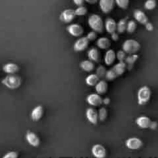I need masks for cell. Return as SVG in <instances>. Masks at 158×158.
<instances>
[{"label": "cell", "instance_id": "1", "mask_svg": "<svg viewBox=\"0 0 158 158\" xmlns=\"http://www.w3.org/2000/svg\"><path fill=\"white\" fill-rule=\"evenodd\" d=\"M127 66L125 61H119V63H116V65L112 66L109 70L106 71L105 73V78L108 81H112L116 79L117 77H120L125 73L126 69Z\"/></svg>", "mask_w": 158, "mask_h": 158}, {"label": "cell", "instance_id": "2", "mask_svg": "<svg viewBox=\"0 0 158 158\" xmlns=\"http://www.w3.org/2000/svg\"><path fill=\"white\" fill-rule=\"evenodd\" d=\"M88 26L92 30L95 31L97 33H102L105 29V23L100 15L97 14H91L88 19Z\"/></svg>", "mask_w": 158, "mask_h": 158}, {"label": "cell", "instance_id": "3", "mask_svg": "<svg viewBox=\"0 0 158 158\" xmlns=\"http://www.w3.org/2000/svg\"><path fill=\"white\" fill-rule=\"evenodd\" d=\"M2 83L7 88L11 89H15L21 86L22 80L20 76L14 74H8L2 80Z\"/></svg>", "mask_w": 158, "mask_h": 158}, {"label": "cell", "instance_id": "4", "mask_svg": "<svg viewBox=\"0 0 158 158\" xmlns=\"http://www.w3.org/2000/svg\"><path fill=\"white\" fill-rule=\"evenodd\" d=\"M122 50L128 55L131 54H135L140 49V44L136 40L129 39L124 41V43L122 45Z\"/></svg>", "mask_w": 158, "mask_h": 158}, {"label": "cell", "instance_id": "5", "mask_svg": "<svg viewBox=\"0 0 158 158\" xmlns=\"http://www.w3.org/2000/svg\"><path fill=\"white\" fill-rule=\"evenodd\" d=\"M151 97V90L147 86L139 88L137 93V100L139 105H145L150 101Z\"/></svg>", "mask_w": 158, "mask_h": 158}, {"label": "cell", "instance_id": "6", "mask_svg": "<svg viewBox=\"0 0 158 158\" xmlns=\"http://www.w3.org/2000/svg\"><path fill=\"white\" fill-rule=\"evenodd\" d=\"M89 40L87 38V36H81L79 37L78 40H77L74 43L73 49L76 52H81V51L85 50L88 47L89 45Z\"/></svg>", "mask_w": 158, "mask_h": 158}, {"label": "cell", "instance_id": "7", "mask_svg": "<svg viewBox=\"0 0 158 158\" xmlns=\"http://www.w3.org/2000/svg\"><path fill=\"white\" fill-rule=\"evenodd\" d=\"M67 31L69 32L70 35L74 37H81L84 33V29L81 25L77 23L70 24L67 27Z\"/></svg>", "mask_w": 158, "mask_h": 158}, {"label": "cell", "instance_id": "8", "mask_svg": "<svg viewBox=\"0 0 158 158\" xmlns=\"http://www.w3.org/2000/svg\"><path fill=\"white\" fill-rule=\"evenodd\" d=\"M76 15L74 9H68L64 10L60 15V21L64 23H71L75 19Z\"/></svg>", "mask_w": 158, "mask_h": 158}, {"label": "cell", "instance_id": "9", "mask_svg": "<svg viewBox=\"0 0 158 158\" xmlns=\"http://www.w3.org/2000/svg\"><path fill=\"white\" fill-rule=\"evenodd\" d=\"M143 141L138 137H130V138L127 139L125 141L126 148L129 150H133V151L140 149L143 147Z\"/></svg>", "mask_w": 158, "mask_h": 158}, {"label": "cell", "instance_id": "10", "mask_svg": "<svg viewBox=\"0 0 158 158\" xmlns=\"http://www.w3.org/2000/svg\"><path fill=\"white\" fill-rule=\"evenodd\" d=\"M116 2L115 0H99V7L102 12L108 14L114 9Z\"/></svg>", "mask_w": 158, "mask_h": 158}, {"label": "cell", "instance_id": "11", "mask_svg": "<svg viewBox=\"0 0 158 158\" xmlns=\"http://www.w3.org/2000/svg\"><path fill=\"white\" fill-rule=\"evenodd\" d=\"M91 154L94 157L105 158L106 157V149L102 144H94L91 148Z\"/></svg>", "mask_w": 158, "mask_h": 158}, {"label": "cell", "instance_id": "12", "mask_svg": "<svg viewBox=\"0 0 158 158\" xmlns=\"http://www.w3.org/2000/svg\"><path fill=\"white\" fill-rule=\"evenodd\" d=\"M102 100L99 94H91L87 97L86 100L91 106H99L102 104Z\"/></svg>", "mask_w": 158, "mask_h": 158}, {"label": "cell", "instance_id": "13", "mask_svg": "<svg viewBox=\"0 0 158 158\" xmlns=\"http://www.w3.org/2000/svg\"><path fill=\"white\" fill-rule=\"evenodd\" d=\"M85 115H86L87 119L88 121L92 124H96L99 120V113L95 109L92 107H89L86 110L85 112Z\"/></svg>", "mask_w": 158, "mask_h": 158}, {"label": "cell", "instance_id": "14", "mask_svg": "<svg viewBox=\"0 0 158 158\" xmlns=\"http://www.w3.org/2000/svg\"><path fill=\"white\" fill-rule=\"evenodd\" d=\"M26 139L28 143L30 144L32 147H34V148L39 147L40 143V140L38 136L35 133L32 132V131H27L26 134Z\"/></svg>", "mask_w": 158, "mask_h": 158}, {"label": "cell", "instance_id": "15", "mask_svg": "<svg viewBox=\"0 0 158 158\" xmlns=\"http://www.w3.org/2000/svg\"><path fill=\"white\" fill-rule=\"evenodd\" d=\"M116 52L113 49H107L106 52L105 54V57H104V62H105V65H107V66H112L115 63V61H116Z\"/></svg>", "mask_w": 158, "mask_h": 158}, {"label": "cell", "instance_id": "16", "mask_svg": "<svg viewBox=\"0 0 158 158\" xmlns=\"http://www.w3.org/2000/svg\"><path fill=\"white\" fill-rule=\"evenodd\" d=\"M133 17L135 18L137 23H140L142 25H145L146 23H148V18L144 12L139 9H136L133 12Z\"/></svg>", "mask_w": 158, "mask_h": 158}, {"label": "cell", "instance_id": "17", "mask_svg": "<svg viewBox=\"0 0 158 158\" xmlns=\"http://www.w3.org/2000/svg\"><path fill=\"white\" fill-rule=\"evenodd\" d=\"M105 29L108 33L115 32L117 29V23L112 18H107L105 21Z\"/></svg>", "mask_w": 158, "mask_h": 158}, {"label": "cell", "instance_id": "18", "mask_svg": "<svg viewBox=\"0 0 158 158\" xmlns=\"http://www.w3.org/2000/svg\"><path fill=\"white\" fill-rule=\"evenodd\" d=\"M151 120L146 116H140L136 120V123L141 129H147L150 127Z\"/></svg>", "mask_w": 158, "mask_h": 158}, {"label": "cell", "instance_id": "19", "mask_svg": "<svg viewBox=\"0 0 158 158\" xmlns=\"http://www.w3.org/2000/svg\"><path fill=\"white\" fill-rule=\"evenodd\" d=\"M43 107L40 105L37 106L33 108L31 112V118L33 121H39L43 117Z\"/></svg>", "mask_w": 158, "mask_h": 158}, {"label": "cell", "instance_id": "20", "mask_svg": "<svg viewBox=\"0 0 158 158\" xmlns=\"http://www.w3.org/2000/svg\"><path fill=\"white\" fill-rule=\"evenodd\" d=\"M88 57L90 60L94 62V63H99L101 59V54L99 49L95 47H92L88 50Z\"/></svg>", "mask_w": 158, "mask_h": 158}, {"label": "cell", "instance_id": "21", "mask_svg": "<svg viewBox=\"0 0 158 158\" xmlns=\"http://www.w3.org/2000/svg\"><path fill=\"white\" fill-rule=\"evenodd\" d=\"M96 45L101 49H108L111 46V41L107 37H100L97 40Z\"/></svg>", "mask_w": 158, "mask_h": 158}, {"label": "cell", "instance_id": "22", "mask_svg": "<svg viewBox=\"0 0 158 158\" xmlns=\"http://www.w3.org/2000/svg\"><path fill=\"white\" fill-rule=\"evenodd\" d=\"M19 69H20V68H19L18 65L13 63H6L2 67V70L7 74L16 73L19 71Z\"/></svg>", "mask_w": 158, "mask_h": 158}, {"label": "cell", "instance_id": "23", "mask_svg": "<svg viewBox=\"0 0 158 158\" xmlns=\"http://www.w3.org/2000/svg\"><path fill=\"white\" fill-rule=\"evenodd\" d=\"M108 83L105 80H99L97 84L95 85V90L99 95L105 94L108 90Z\"/></svg>", "mask_w": 158, "mask_h": 158}, {"label": "cell", "instance_id": "24", "mask_svg": "<svg viewBox=\"0 0 158 158\" xmlns=\"http://www.w3.org/2000/svg\"><path fill=\"white\" fill-rule=\"evenodd\" d=\"M80 66L85 72H91L94 69V62L88 59V60H85L81 62Z\"/></svg>", "mask_w": 158, "mask_h": 158}, {"label": "cell", "instance_id": "25", "mask_svg": "<svg viewBox=\"0 0 158 158\" xmlns=\"http://www.w3.org/2000/svg\"><path fill=\"white\" fill-rule=\"evenodd\" d=\"M100 80L99 76L96 73H91L89 74L88 77L85 78V83H87V85H88L89 86H95V85L97 84L98 82Z\"/></svg>", "mask_w": 158, "mask_h": 158}, {"label": "cell", "instance_id": "26", "mask_svg": "<svg viewBox=\"0 0 158 158\" xmlns=\"http://www.w3.org/2000/svg\"><path fill=\"white\" fill-rule=\"evenodd\" d=\"M127 18L122 19L119 20L117 23V29L119 33H123L125 31H126V26H127Z\"/></svg>", "mask_w": 158, "mask_h": 158}, {"label": "cell", "instance_id": "27", "mask_svg": "<svg viewBox=\"0 0 158 158\" xmlns=\"http://www.w3.org/2000/svg\"><path fill=\"white\" fill-rule=\"evenodd\" d=\"M139 58V56L137 54H131V55H129L128 56H126L125 60V63H126V66L127 67L129 66H131L133 67L134 63H136V61L137 60V59Z\"/></svg>", "mask_w": 158, "mask_h": 158}, {"label": "cell", "instance_id": "28", "mask_svg": "<svg viewBox=\"0 0 158 158\" xmlns=\"http://www.w3.org/2000/svg\"><path fill=\"white\" fill-rule=\"evenodd\" d=\"M98 113H99V120L102 122L105 121L108 117V111H107L106 108L101 107Z\"/></svg>", "mask_w": 158, "mask_h": 158}, {"label": "cell", "instance_id": "29", "mask_svg": "<svg viewBox=\"0 0 158 158\" xmlns=\"http://www.w3.org/2000/svg\"><path fill=\"white\" fill-rule=\"evenodd\" d=\"M136 29V23L134 20H129L127 23L126 31L129 33H133Z\"/></svg>", "mask_w": 158, "mask_h": 158}, {"label": "cell", "instance_id": "30", "mask_svg": "<svg viewBox=\"0 0 158 158\" xmlns=\"http://www.w3.org/2000/svg\"><path fill=\"white\" fill-rule=\"evenodd\" d=\"M74 12H75L76 16H83V15H85L87 14L88 9L84 6H77V9L74 10Z\"/></svg>", "mask_w": 158, "mask_h": 158}, {"label": "cell", "instance_id": "31", "mask_svg": "<svg viewBox=\"0 0 158 158\" xmlns=\"http://www.w3.org/2000/svg\"><path fill=\"white\" fill-rule=\"evenodd\" d=\"M156 0H147L144 3V7L147 10H153L156 8Z\"/></svg>", "mask_w": 158, "mask_h": 158}, {"label": "cell", "instance_id": "32", "mask_svg": "<svg viewBox=\"0 0 158 158\" xmlns=\"http://www.w3.org/2000/svg\"><path fill=\"white\" fill-rule=\"evenodd\" d=\"M115 2L116 4L122 9H127L129 5V0H115Z\"/></svg>", "mask_w": 158, "mask_h": 158}, {"label": "cell", "instance_id": "33", "mask_svg": "<svg viewBox=\"0 0 158 158\" xmlns=\"http://www.w3.org/2000/svg\"><path fill=\"white\" fill-rule=\"evenodd\" d=\"M106 69L103 66H99L97 69V75L99 76V78H102V77H105V73H106Z\"/></svg>", "mask_w": 158, "mask_h": 158}, {"label": "cell", "instance_id": "34", "mask_svg": "<svg viewBox=\"0 0 158 158\" xmlns=\"http://www.w3.org/2000/svg\"><path fill=\"white\" fill-rule=\"evenodd\" d=\"M116 58L119 61H125V58H126V53L122 49L118 51L117 53H116Z\"/></svg>", "mask_w": 158, "mask_h": 158}, {"label": "cell", "instance_id": "35", "mask_svg": "<svg viewBox=\"0 0 158 158\" xmlns=\"http://www.w3.org/2000/svg\"><path fill=\"white\" fill-rule=\"evenodd\" d=\"M87 38L88 39L89 41H94V40H95L96 38H97V32L94 30L91 31V32H88V35H87Z\"/></svg>", "mask_w": 158, "mask_h": 158}, {"label": "cell", "instance_id": "36", "mask_svg": "<svg viewBox=\"0 0 158 158\" xmlns=\"http://www.w3.org/2000/svg\"><path fill=\"white\" fill-rule=\"evenodd\" d=\"M18 157V153L15 151H9L7 154L3 156L4 158H16Z\"/></svg>", "mask_w": 158, "mask_h": 158}, {"label": "cell", "instance_id": "37", "mask_svg": "<svg viewBox=\"0 0 158 158\" xmlns=\"http://www.w3.org/2000/svg\"><path fill=\"white\" fill-rule=\"evenodd\" d=\"M146 29H147V31H152L153 29V26L151 23H147L145 24Z\"/></svg>", "mask_w": 158, "mask_h": 158}, {"label": "cell", "instance_id": "38", "mask_svg": "<svg viewBox=\"0 0 158 158\" xmlns=\"http://www.w3.org/2000/svg\"><path fill=\"white\" fill-rule=\"evenodd\" d=\"M158 126V123H156V121H151V123H150V129L151 130H156V127H157Z\"/></svg>", "mask_w": 158, "mask_h": 158}, {"label": "cell", "instance_id": "39", "mask_svg": "<svg viewBox=\"0 0 158 158\" xmlns=\"http://www.w3.org/2000/svg\"><path fill=\"white\" fill-rule=\"evenodd\" d=\"M111 37H112V40L115 42L118 41V40H119V35H118V33H116V32L111 33Z\"/></svg>", "mask_w": 158, "mask_h": 158}, {"label": "cell", "instance_id": "40", "mask_svg": "<svg viewBox=\"0 0 158 158\" xmlns=\"http://www.w3.org/2000/svg\"><path fill=\"white\" fill-rule=\"evenodd\" d=\"M73 2H74V3L77 6H83L84 2H85V0H73Z\"/></svg>", "mask_w": 158, "mask_h": 158}, {"label": "cell", "instance_id": "41", "mask_svg": "<svg viewBox=\"0 0 158 158\" xmlns=\"http://www.w3.org/2000/svg\"><path fill=\"white\" fill-rule=\"evenodd\" d=\"M110 103V99L108 97H105L102 100V103H104L105 105H108Z\"/></svg>", "mask_w": 158, "mask_h": 158}, {"label": "cell", "instance_id": "42", "mask_svg": "<svg viewBox=\"0 0 158 158\" xmlns=\"http://www.w3.org/2000/svg\"><path fill=\"white\" fill-rule=\"evenodd\" d=\"M85 1L86 2L89 3V4L93 5V4H95L96 2H98V1H99V0H85Z\"/></svg>", "mask_w": 158, "mask_h": 158}]
</instances>
